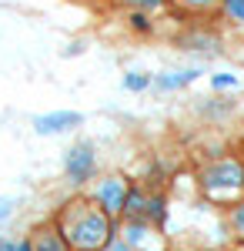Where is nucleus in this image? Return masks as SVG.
Here are the masks:
<instances>
[{
    "instance_id": "1a4fd4ad",
    "label": "nucleus",
    "mask_w": 244,
    "mask_h": 251,
    "mask_svg": "<svg viewBox=\"0 0 244 251\" xmlns=\"http://www.w3.org/2000/svg\"><path fill=\"white\" fill-rule=\"evenodd\" d=\"M147 218L154 225H164V218H168V201H164V198H147Z\"/></svg>"
},
{
    "instance_id": "4468645a",
    "label": "nucleus",
    "mask_w": 244,
    "mask_h": 251,
    "mask_svg": "<svg viewBox=\"0 0 244 251\" xmlns=\"http://www.w3.org/2000/svg\"><path fill=\"white\" fill-rule=\"evenodd\" d=\"M211 84H214V87H234V84H238V77H234V74H214V77H211Z\"/></svg>"
},
{
    "instance_id": "f8f14e48",
    "label": "nucleus",
    "mask_w": 244,
    "mask_h": 251,
    "mask_svg": "<svg viewBox=\"0 0 244 251\" xmlns=\"http://www.w3.org/2000/svg\"><path fill=\"white\" fill-rule=\"evenodd\" d=\"M124 87H127V91H144V87H147V77H144V74H127V77H124Z\"/></svg>"
},
{
    "instance_id": "a211bd4d",
    "label": "nucleus",
    "mask_w": 244,
    "mask_h": 251,
    "mask_svg": "<svg viewBox=\"0 0 244 251\" xmlns=\"http://www.w3.org/2000/svg\"><path fill=\"white\" fill-rule=\"evenodd\" d=\"M134 27H137V30H147V20H144L141 14H137V17H134Z\"/></svg>"
},
{
    "instance_id": "0eeeda50",
    "label": "nucleus",
    "mask_w": 244,
    "mask_h": 251,
    "mask_svg": "<svg viewBox=\"0 0 244 251\" xmlns=\"http://www.w3.org/2000/svg\"><path fill=\"white\" fill-rule=\"evenodd\" d=\"M124 214L127 221H141L147 214V194L141 188H127V198H124Z\"/></svg>"
},
{
    "instance_id": "7ed1b4c3",
    "label": "nucleus",
    "mask_w": 244,
    "mask_h": 251,
    "mask_svg": "<svg viewBox=\"0 0 244 251\" xmlns=\"http://www.w3.org/2000/svg\"><path fill=\"white\" fill-rule=\"evenodd\" d=\"M94 164H97V157H94V148L91 144H77V148H71L67 151V181L71 184H84L91 174H94Z\"/></svg>"
},
{
    "instance_id": "9d476101",
    "label": "nucleus",
    "mask_w": 244,
    "mask_h": 251,
    "mask_svg": "<svg viewBox=\"0 0 244 251\" xmlns=\"http://www.w3.org/2000/svg\"><path fill=\"white\" fill-rule=\"evenodd\" d=\"M224 10L231 20H238V24H244V0H224Z\"/></svg>"
},
{
    "instance_id": "2eb2a0df",
    "label": "nucleus",
    "mask_w": 244,
    "mask_h": 251,
    "mask_svg": "<svg viewBox=\"0 0 244 251\" xmlns=\"http://www.w3.org/2000/svg\"><path fill=\"white\" fill-rule=\"evenodd\" d=\"M131 7H137V10H150V7H161L164 0H127Z\"/></svg>"
},
{
    "instance_id": "f257e3e1",
    "label": "nucleus",
    "mask_w": 244,
    "mask_h": 251,
    "mask_svg": "<svg viewBox=\"0 0 244 251\" xmlns=\"http://www.w3.org/2000/svg\"><path fill=\"white\" fill-rule=\"evenodd\" d=\"M57 228L67 238V245L77 251H97L111 245V218L100 208H94L91 201H71L60 211Z\"/></svg>"
},
{
    "instance_id": "6e6552de",
    "label": "nucleus",
    "mask_w": 244,
    "mask_h": 251,
    "mask_svg": "<svg viewBox=\"0 0 244 251\" xmlns=\"http://www.w3.org/2000/svg\"><path fill=\"white\" fill-rule=\"evenodd\" d=\"M201 71H174V74H161V77L154 80L161 91H177V87H184V84H191V80L197 77Z\"/></svg>"
},
{
    "instance_id": "20e7f679",
    "label": "nucleus",
    "mask_w": 244,
    "mask_h": 251,
    "mask_svg": "<svg viewBox=\"0 0 244 251\" xmlns=\"http://www.w3.org/2000/svg\"><path fill=\"white\" fill-rule=\"evenodd\" d=\"M94 198H97V204H100V211L111 218V214H121V211H124L127 188H124V181H121V177H107V181H100V184H97Z\"/></svg>"
},
{
    "instance_id": "6ab92c4d",
    "label": "nucleus",
    "mask_w": 244,
    "mask_h": 251,
    "mask_svg": "<svg viewBox=\"0 0 244 251\" xmlns=\"http://www.w3.org/2000/svg\"><path fill=\"white\" fill-rule=\"evenodd\" d=\"M0 251H17V245H10V241H3V245H0Z\"/></svg>"
},
{
    "instance_id": "423d86ee",
    "label": "nucleus",
    "mask_w": 244,
    "mask_h": 251,
    "mask_svg": "<svg viewBox=\"0 0 244 251\" xmlns=\"http://www.w3.org/2000/svg\"><path fill=\"white\" fill-rule=\"evenodd\" d=\"M30 245H34V251H67V248H71V245H67V238L60 234V228H57V225H54V228L37 231Z\"/></svg>"
},
{
    "instance_id": "9b49d317",
    "label": "nucleus",
    "mask_w": 244,
    "mask_h": 251,
    "mask_svg": "<svg viewBox=\"0 0 244 251\" xmlns=\"http://www.w3.org/2000/svg\"><path fill=\"white\" fill-rule=\"evenodd\" d=\"M231 225H234V231L244 238V201L234 204V211H231Z\"/></svg>"
},
{
    "instance_id": "f03ea898",
    "label": "nucleus",
    "mask_w": 244,
    "mask_h": 251,
    "mask_svg": "<svg viewBox=\"0 0 244 251\" xmlns=\"http://www.w3.org/2000/svg\"><path fill=\"white\" fill-rule=\"evenodd\" d=\"M201 184L204 191L221 194V191H241L244 188V164L241 161H218V164H207L201 171Z\"/></svg>"
},
{
    "instance_id": "ddd939ff",
    "label": "nucleus",
    "mask_w": 244,
    "mask_h": 251,
    "mask_svg": "<svg viewBox=\"0 0 244 251\" xmlns=\"http://www.w3.org/2000/svg\"><path fill=\"white\" fill-rule=\"evenodd\" d=\"M10 214H14V201L10 198H0V225H7Z\"/></svg>"
},
{
    "instance_id": "39448f33",
    "label": "nucleus",
    "mask_w": 244,
    "mask_h": 251,
    "mask_svg": "<svg viewBox=\"0 0 244 251\" xmlns=\"http://www.w3.org/2000/svg\"><path fill=\"white\" fill-rule=\"evenodd\" d=\"M84 117L74 114V111H54V114H40L34 121V127H37V134H60V131H71L77 127Z\"/></svg>"
},
{
    "instance_id": "f3484780",
    "label": "nucleus",
    "mask_w": 244,
    "mask_h": 251,
    "mask_svg": "<svg viewBox=\"0 0 244 251\" xmlns=\"http://www.w3.org/2000/svg\"><path fill=\"white\" fill-rule=\"evenodd\" d=\"M181 3H191V7H211L214 0H181Z\"/></svg>"
},
{
    "instance_id": "dca6fc26",
    "label": "nucleus",
    "mask_w": 244,
    "mask_h": 251,
    "mask_svg": "<svg viewBox=\"0 0 244 251\" xmlns=\"http://www.w3.org/2000/svg\"><path fill=\"white\" fill-rule=\"evenodd\" d=\"M107 251H134V248L127 245V241H111V245H107Z\"/></svg>"
}]
</instances>
